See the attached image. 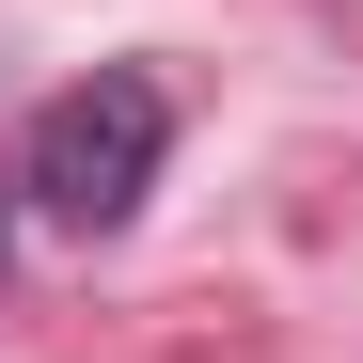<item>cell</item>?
Instances as JSON below:
<instances>
[{
    "instance_id": "obj_1",
    "label": "cell",
    "mask_w": 363,
    "mask_h": 363,
    "mask_svg": "<svg viewBox=\"0 0 363 363\" xmlns=\"http://www.w3.org/2000/svg\"><path fill=\"white\" fill-rule=\"evenodd\" d=\"M158 158H174V79L158 64H95L32 111V143H16V190L48 237H111V221H143L158 190Z\"/></svg>"
}]
</instances>
